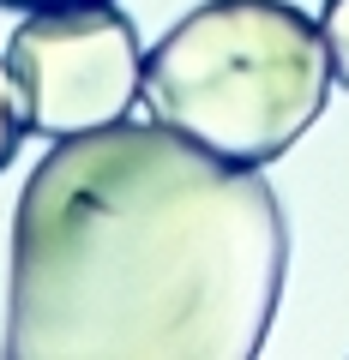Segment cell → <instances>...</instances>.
<instances>
[{
    "label": "cell",
    "mask_w": 349,
    "mask_h": 360,
    "mask_svg": "<svg viewBox=\"0 0 349 360\" xmlns=\"http://www.w3.org/2000/svg\"><path fill=\"white\" fill-rule=\"evenodd\" d=\"M289 270L259 168L163 120L66 132L13 210V360H253Z\"/></svg>",
    "instance_id": "cell-1"
},
{
    "label": "cell",
    "mask_w": 349,
    "mask_h": 360,
    "mask_svg": "<svg viewBox=\"0 0 349 360\" xmlns=\"http://www.w3.org/2000/svg\"><path fill=\"white\" fill-rule=\"evenodd\" d=\"M331 54L289 0H199L145 49V103L163 127L265 168L325 115Z\"/></svg>",
    "instance_id": "cell-2"
},
{
    "label": "cell",
    "mask_w": 349,
    "mask_h": 360,
    "mask_svg": "<svg viewBox=\"0 0 349 360\" xmlns=\"http://www.w3.org/2000/svg\"><path fill=\"white\" fill-rule=\"evenodd\" d=\"M6 66L25 103V127L42 139L127 120L145 90V42L133 18L109 0L25 13L6 42Z\"/></svg>",
    "instance_id": "cell-3"
},
{
    "label": "cell",
    "mask_w": 349,
    "mask_h": 360,
    "mask_svg": "<svg viewBox=\"0 0 349 360\" xmlns=\"http://www.w3.org/2000/svg\"><path fill=\"white\" fill-rule=\"evenodd\" d=\"M25 103H18V84H13V66L0 54V168H13L18 144H25Z\"/></svg>",
    "instance_id": "cell-4"
},
{
    "label": "cell",
    "mask_w": 349,
    "mask_h": 360,
    "mask_svg": "<svg viewBox=\"0 0 349 360\" xmlns=\"http://www.w3.org/2000/svg\"><path fill=\"white\" fill-rule=\"evenodd\" d=\"M319 30H325V54H331V78L349 90V0H325Z\"/></svg>",
    "instance_id": "cell-5"
},
{
    "label": "cell",
    "mask_w": 349,
    "mask_h": 360,
    "mask_svg": "<svg viewBox=\"0 0 349 360\" xmlns=\"http://www.w3.org/2000/svg\"><path fill=\"white\" fill-rule=\"evenodd\" d=\"M0 6H13V13H37V6H73V0H0Z\"/></svg>",
    "instance_id": "cell-6"
}]
</instances>
